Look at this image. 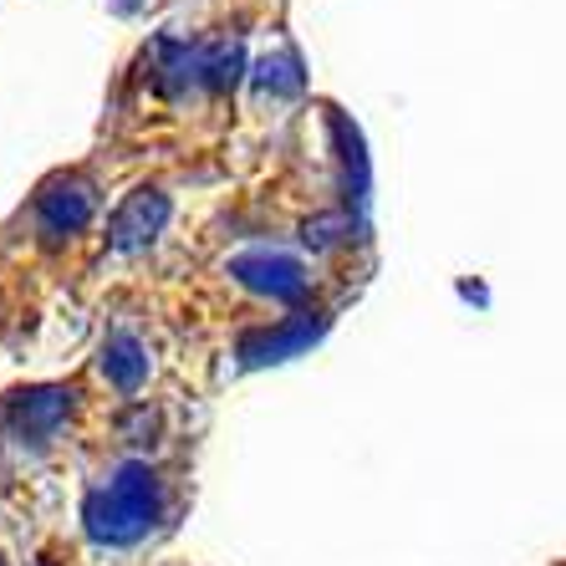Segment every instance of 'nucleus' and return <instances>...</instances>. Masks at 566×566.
<instances>
[{"instance_id":"1","label":"nucleus","mask_w":566,"mask_h":566,"mask_svg":"<svg viewBox=\"0 0 566 566\" xmlns=\"http://www.w3.org/2000/svg\"><path fill=\"white\" fill-rule=\"evenodd\" d=\"M164 511V480H158L148 464H123L113 480L93 495L87 505V526L97 541H113V546H128L138 541Z\"/></svg>"},{"instance_id":"2","label":"nucleus","mask_w":566,"mask_h":566,"mask_svg":"<svg viewBox=\"0 0 566 566\" xmlns=\"http://www.w3.org/2000/svg\"><path fill=\"white\" fill-rule=\"evenodd\" d=\"M41 224L52 230V235H66V230H82L87 224V214H93V195L82 185H66V189H46L36 205Z\"/></svg>"},{"instance_id":"3","label":"nucleus","mask_w":566,"mask_h":566,"mask_svg":"<svg viewBox=\"0 0 566 566\" xmlns=\"http://www.w3.org/2000/svg\"><path fill=\"white\" fill-rule=\"evenodd\" d=\"M103 373L113 378V388L133 394V388L144 382V373H148V357H144V347H138V337L118 332V337L107 343V353H103Z\"/></svg>"},{"instance_id":"4","label":"nucleus","mask_w":566,"mask_h":566,"mask_svg":"<svg viewBox=\"0 0 566 566\" xmlns=\"http://www.w3.org/2000/svg\"><path fill=\"white\" fill-rule=\"evenodd\" d=\"M164 224V199H133L128 210H118V220H113V235H118V245H144V240H154V230Z\"/></svg>"}]
</instances>
